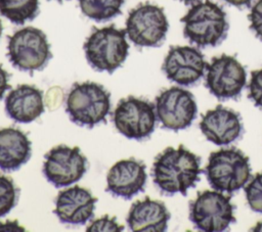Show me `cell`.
Instances as JSON below:
<instances>
[{
  "mask_svg": "<svg viewBox=\"0 0 262 232\" xmlns=\"http://www.w3.org/2000/svg\"><path fill=\"white\" fill-rule=\"evenodd\" d=\"M201 157L180 144L177 148L167 147L159 153L152 164L151 176L158 188L168 195L181 193L193 187L203 172Z\"/></svg>",
  "mask_w": 262,
  "mask_h": 232,
  "instance_id": "obj_1",
  "label": "cell"
},
{
  "mask_svg": "<svg viewBox=\"0 0 262 232\" xmlns=\"http://www.w3.org/2000/svg\"><path fill=\"white\" fill-rule=\"evenodd\" d=\"M181 22L184 37L199 47L217 46L226 38L229 28L224 10L209 0L193 4Z\"/></svg>",
  "mask_w": 262,
  "mask_h": 232,
  "instance_id": "obj_2",
  "label": "cell"
},
{
  "mask_svg": "<svg viewBox=\"0 0 262 232\" xmlns=\"http://www.w3.org/2000/svg\"><path fill=\"white\" fill-rule=\"evenodd\" d=\"M110 110L111 94L102 85L86 81L72 86L66 101V111L76 125L93 128L105 122Z\"/></svg>",
  "mask_w": 262,
  "mask_h": 232,
  "instance_id": "obj_3",
  "label": "cell"
},
{
  "mask_svg": "<svg viewBox=\"0 0 262 232\" xmlns=\"http://www.w3.org/2000/svg\"><path fill=\"white\" fill-rule=\"evenodd\" d=\"M84 51L91 67L112 74L128 56L129 44L126 31L117 29L114 25L95 28L84 43Z\"/></svg>",
  "mask_w": 262,
  "mask_h": 232,
  "instance_id": "obj_4",
  "label": "cell"
},
{
  "mask_svg": "<svg viewBox=\"0 0 262 232\" xmlns=\"http://www.w3.org/2000/svg\"><path fill=\"white\" fill-rule=\"evenodd\" d=\"M203 172L215 190L227 193L241 189L251 178L249 157L236 147L212 152Z\"/></svg>",
  "mask_w": 262,
  "mask_h": 232,
  "instance_id": "obj_5",
  "label": "cell"
},
{
  "mask_svg": "<svg viewBox=\"0 0 262 232\" xmlns=\"http://www.w3.org/2000/svg\"><path fill=\"white\" fill-rule=\"evenodd\" d=\"M7 56L11 64L23 72L43 69L52 57L46 35L34 27H26L8 37Z\"/></svg>",
  "mask_w": 262,
  "mask_h": 232,
  "instance_id": "obj_6",
  "label": "cell"
},
{
  "mask_svg": "<svg viewBox=\"0 0 262 232\" xmlns=\"http://www.w3.org/2000/svg\"><path fill=\"white\" fill-rule=\"evenodd\" d=\"M234 210L230 196L217 190H204L190 201L189 219L201 231L219 232L235 222Z\"/></svg>",
  "mask_w": 262,
  "mask_h": 232,
  "instance_id": "obj_7",
  "label": "cell"
},
{
  "mask_svg": "<svg viewBox=\"0 0 262 232\" xmlns=\"http://www.w3.org/2000/svg\"><path fill=\"white\" fill-rule=\"evenodd\" d=\"M169 22L164 9L145 3L130 10L126 19V35L138 47H157L167 35Z\"/></svg>",
  "mask_w": 262,
  "mask_h": 232,
  "instance_id": "obj_8",
  "label": "cell"
},
{
  "mask_svg": "<svg viewBox=\"0 0 262 232\" xmlns=\"http://www.w3.org/2000/svg\"><path fill=\"white\" fill-rule=\"evenodd\" d=\"M155 105L142 98H122L113 113L116 129L128 139L142 140L151 135L156 127Z\"/></svg>",
  "mask_w": 262,
  "mask_h": 232,
  "instance_id": "obj_9",
  "label": "cell"
},
{
  "mask_svg": "<svg viewBox=\"0 0 262 232\" xmlns=\"http://www.w3.org/2000/svg\"><path fill=\"white\" fill-rule=\"evenodd\" d=\"M43 175L54 187H67L78 182L87 171V158L78 146L57 145L44 155Z\"/></svg>",
  "mask_w": 262,
  "mask_h": 232,
  "instance_id": "obj_10",
  "label": "cell"
},
{
  "mask_svg": "<svg viewBox=\"0 0 262 232\" xmlns=\"http://www.w3.org/2000/svg\"><path fill=\"white\" fill-rule=\"evenodd\" d=\"M155 108L162 126L175 132L188 128L198 112L193 95L179 87L163 90L156 97Z\"/></svg>",
  "mask_w": 262,
  "mask_h": 232,
  "instance_id": "obj_11",
  "label": "cell"
},
{
  "mask_svg": "<svg viewBox=\"0 0 262 232\" xmlns=\"http://www.w3.org/2000/svg\"><path fill=\"white\" fill-rule=\"evenodd\" d=\"M206 69L205 85L218 99L236 98L246 86V69L234 56L213 57Z\"/></svg>",
  "mask_w": 262,
  "mask_h": 232,
  "instance_id": "obj_12",
  "label": "cell"
},
{
  "mask_svg": "<svg viewBox=\"0 0 262 232\" xmlns=\"http://www.w3.org/2000/svg\"><path fill=\"white\" fill-rule=\"evenodd\" d=\"M207 64L199 49L174 46L167 53L162 68L170 81L182 86H189L204 76Z\"/></svg>",
  "mask_w": 262,
  "mask_h": 232,
  "instance_id": "obj_13",
  "label": "cell"
},
{
  "mask_svg": "<svg viewBox=\"0 0 262 232\" xmlns=\"http://www.w3.org/2000/svg\"><path fill=\"white\" fill-rule=\"evenodd\" d=\"M146 166L133 157L117 161L106 175L105 191L114 196L131 199L144 191L147 175Z\"/></svg>",
  "mask_w": 262,
  "mask_h": 232,
  "instance_id": "obj_14",
  "label": "cell"
},
{
  "mask_svg": "<svg viewBox=\"0 0 262 232\" xmlns=\"http://www.w3.org/2000/svg\"><path fill=\"white\" fill-rule=\"evenodd\" d=\"M97 200L88 189L73 186L57 194L53 213L60 223L84 225L93 218Z\"/></svg>",
  "mask_w": 262,
  "mask_h": 232,
  "instance_id": "obj_15",
  "label": "cell"
},
{
  "mask_svg": "<svg viewBox=\"0 0 262 232\" xmlns=\"http://www.w3.org/2000/svg\"><path fill=\"white\" fill-rule=\"evenodd\" d=\"M200 129L205 137L214 144L227 145L242 135L243 123L238 112L217 105L202 117Z\"/></svg>",
  "mask_w": 262,
  "mask_h": 232,
  "instance_id": "obj_16",
  "label": "cell"
},
{
  "mask_svg": "<svg viewBox=\"0 0 262 232\" xmlns=\"http://www.w3.org/2000/svg\"><path fill=\"white\" fill-rule=\"evenodd\" d=\"M5 111L16 123L37 120L44 112L43 92L33 85H18L6 96Z\"/></svg>",
  "mask_w": 262,
  "mask_h": 232,
  "instance_id": "obj_17",
  "label": "cell"
},
{
  "mask_svg": "<svg viewBox=\"0 0 262 232\" xmlns=\"http://www.w3.org/2000/svg\"><path fill=\"white\" fill-rule=\"evenodd\" d=\"M170 217L164 202L146 196L143 200H137L131 205L126 221L131 231L163 232L167 229Z\"/></svg>",
  "mask_w": 262,
  "mask_h": 232,
  "instance_id": "obj_18",
  "label": "cell"
},
{
  "mask_svg": "<svg viewBox=\"0 0 262 232\" xmlns=\"http://www.w3.org/2000/svg\"><path fill=\"white\" fill-rule=\"evenodd\" d=\"M32 143L28 136L14 128L0 129V170H18L32 155Z\"/></svg>",
  "mask_w": 262,
  "mask_h": 232,
  "instance_id": "obj_19",
  "label": "cell"
},
{
  "mask_svg": "<svg viewBox=\"0 0 262 232\" xmlns=\"http://www.w3.org/2000/svg\"><path fill=\"white\" fill-rule=\"evenodd\" d=\"M39 12V0H0V14L15 25L33 20Z\"/></svg>",
  "mask_w": 262,
  "mask_h": 232,
  "instance_id": "obj_20",
  "label": "cell"
},
{
  "mask_svg": "<svg viewBox=\"0 0 262 232\" xmlns=\"http://www.w3.org/2000/svg\"><path fill=\"white\" fill-rule=\"evenodd\" d=\"M124 0H79L84 15L95 21H106L122 13Z\"/></svg>",
  "mask_w": 262,
  "mask_h": 232,
  "instance_id": "obj_21",
  "label": "cell"
},
{
  "mask_svg": "<svg viewBox=\"0 0 262 232\" xmlns=\"http://www.w3.org/2000/svg\"><path fill=\"white\" fill-rule=\"evenodd\" d=\"M19 191L12 179L0 175V218L7 215L16 205Z\"/></svg>",
  "mask_w": 262,
  "mask_h": 232,
  "instance_id": "obj_22",
  "label": "cell"
},
{
  "mask_svg": "<svg viewBox=\"0 0 262 232\" xmlns=\"http://www.w3.org/2000/svg\"><path fill=\"white\" fill-rule=\"evenodd\" d=\"M247 201L251 210L262 213V172L257 173L245 187Z\"/></svg>",
  "mask_w": 262,
  "mask_h": 232,
  "instance_id": "obj_23",
  "label": "cell"
},
{
  "mask_svg": "<svg viewBox=\"0 0 262 232\" xmlns=\"http://www.w3.org/2000/svg\"><path fill=\"white\" fill-rule=\"evenodd\" d=\"M248 90V97L254 102L255 106L262 109V68L252 72Z\"/></svg>",
  "mask_w": 262,
  "mask_h": 232,
  "instance_id": "obj_24",
  "label": "cell"
},
{
  "mask_svg": "<svg viewBox=\"0 0 262 232\" xmlns=\"http://www.w3.org/2000/svg\"><path fill=\"white\" fill-rule=\"evenodd\" d=\"M124 227L119 225L117 222V218H111L108 215H104L101 218H98L91 222V224L86 228L87 232H101V231H112V232H119L123 231Z\"/></svg>",
  "mask_w": 262,
  "mask_h": 232,
  "instance_id": "obj_25",
  "label": "cell"
},
{
  "mask_svg": "<svg viewBox=\"0 0 262 232\" xmlns=\"http://www.w3.org/2000/svg\"><path fill=\"white\" fill-rule=\"evenodd\" d=\"M248 17L250 20V29L255 33L256 37L262 40V0L255 2Z\"/></svg>",
  "mask_w": 262,
  "mask_h": 232,
  "instance_id": "obj_26",
  "label": "cell"
},
{
  "mask_svg": "<svg viewBox=\"0 0 262 232\" xmlns=\"http://www.w3.org/2000/svg\"><path fill=\"white\" fill-rule=\"evenodd\" d=\"M9 77L10 75L2 67V65L0 64V99L3 97L4 93L10 89V85L8 83L9 81Z\"/></svg>",
  "mask_w": 262,
  "mask_h": 232,
  "instance_id": "obj_27",
  "label": "cell"
},
{
  "mask_svg": "<svg viewBox=\"0 0 262 232\" xmlns=\"http://www.w3.org/2000/svg\"><path fill=\"white\" fill-rule=\"evenodd\" d=\"M0 230H24V228H20L17 224V221H7L5 223L0 222Z\"/></svg>",
  "mask_w": 262,
  "mask_h": 232,
  "instance_id": "obj_28",
  "label": "cell"
},
{
  "mask_svg": "<svg viewBox=\"0 0 262 232\" xmlns=\"http://www.w3.org/2000/svg\"><path fill=\"white\" fill-rule=\"evenodd\" d=\"M224 1L236 7H244V6H250L252 0H224Z\"/></svg>",
  "mask_w": 262,
  "mask_h": 232,
  "instance_id": "obj_29",
  "label": "cell"
},
{
  "mask_svg": "<svg viewBox=\"0 0 262 232\" xmlns=\"http://www.w3.org/2000/svg\"><path fill=\"white\" fill-rule=\"evenodd\" d=\"M252 231L255 232H262V221L258 222L254 228H252Z\"/></svg>",
  "mask_w": 262,
  "mask_h": 232,
  "instance_id": "obj_30",
  "label": "cell"
},
{
  "mask_svg": "<svg viewBox=\"0 0 262 232\" xmlns=\"http://www.w3.org/2000/svg\"><path fill=\"white\" fill-rule=\"evenodd\" d=\"M182 2H184L185 4H189V3H193V2H196V1H201V0H180Z\"/></svg>",
  "mask_w": 262,
  "mask_h": 232,
  "instance_id": "obj_31",
  "label": "cell"
},
{
  "mask_svg": "<svg viewBox=\"0 0 262 232\" xmlns=\"http://www.w3.org/2000/svg\"><path fill=\"white\" fill-rule=\"evenodd\" d=\"M2 31H3V26H2V21L0 19V38H1V35H2Z\"/></svg>",
  "mask_w": 262,
  "mask_h": 232,
  "instance_id": "obj_32",
  "label": "cell"
},
{
  "mask_svg": "<svg viewBox=\"0 0 262 232\" xmlns=\"http://www.w3.org/2000/svg\"><path fill=\"white\" fill-rule=\"evenodd\" d=\"M57 1H59V2H61V1H62V0H57Z\"/></svg>",
  "mask_w": 262,
  "mask_h": 232,
  "instance_id": "obj_33",
  "label": "cell"
}]
</instances>
